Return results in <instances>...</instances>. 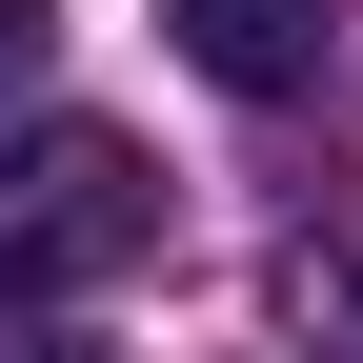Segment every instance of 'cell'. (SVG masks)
<instances>
[{
	"instance_id": "obj_1",
	"label": "cell",
	"mask_w": 363,
	"mask_h": 363,
	"mask_svg": "<svg viewBox=\"0 0 363 363\" xmlns=\"http://www.w3.org/2000/svg\"><path fill=\"white\" fill-rule=\"evenodd\" d=\"M142 242H162V182H142L121 121H40V142H0V323L121 283Z\"/></svg>"
},
{
	"instance_id": "obj_2",
	"label": "cell",
	"mask_w": 363,
	"mask_h": 363,
	"mask_svg": "<svg viewBox=\"0 0 363 363\" xmlns=\"http://www.w3.org/2000/svg\"><path fill=\"white\" fill-rule=\"evenodd\" d=\"M162 40L222 81V101H303L323 40H343V0H162Z\"/></svg>"
},
{
	"instance_id": "obj_3",
	"label": "cell",
	"mask_w": 363,
	"mask_h": 363,
	"mask_svg": "<svg viewBox=\"0 0 363 363\" xmlns=\"http://www.w3.org/2000/svg\"><path fill=\"white\" fill-rule=\"evenodd\" d=\"M40 40H61V0H0V81H21V61H40Z\"/></svg>"
},
{
	"instance_id": "obj_4",
	"label": "cell",
	"mask_w": 363,
	"mask_h": 363,
	"mask_svg": "<svg viewBox=\"0 0 363 363\" xmlns=\"http://www.w3.org/2000/svg\"><path fill=\"white\" fill-rule=\"evenodd\" d=\"M323 343H363V242H343V262H323Z\"/></svg>"
},
{
	"instance_id": "obj_5",
	"label": "cell",
	"mask_w": 363,
	"mask_h": 363,
	"mask_svg": "<svg viewBox=\"0 0 363 363\" xmlns=\"http://www.w3.org/2000/svg\"><path fill=\"white\" fill-rule=\"evenodd\" d=\"M21 363H101V343H21Z\"/></svg>"
}]
</instances>
